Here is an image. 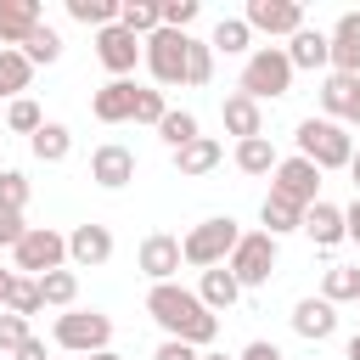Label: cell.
<instances>
[{"mask_svg":"<svg viewBox=\"0 0 360 360\" xmlns=\"http://www.w3.org/2000/svg\"><path fill=\"white\" fill-rule=\"evenodd\" d=\"M146 315L163 326V338H180V343H191V349H202V343L219 338V315H214L191 287H180V281H158V287L146 292Z\"/></svg>","mask_w":360,"mask_h":360,"instance_id":"obj_1","label":"cell"},{"mask_svg":"<svg viewBox=\"0 0 360 360\" xmlns=\"http://www.w3.org/2000/svg\"><path fill=\"white\" fill-rule=\"evenodd\" d=\"M292 73H298V68L287 62V45H253V56L242 62L236 90L253 96V101H276V96L292 90Z\"/></svg>","mask_w":360,"mask_h":360,"instance_id":"obj_2","label":"cell"},{"mask_svg":"<svg viewBox=\"0 0 360 360\" xmlns=\"http://www.w3.org/2000/svg\"><path fill=\"white\" fill-rule=\"evenodd\" d=\"M236 242H242V225L231 214H214V219H202V225H191L180 236V253H186L191 270H214V264H225L236 253Z\"/></svg>","mask_w":360,"mask_h":360,"instance_id":"obj_3","label":"cell"},{"mask_svg":"<svg viewBox=\"0 0 360 360\" xmlns=\"http://www.w3.org/2000/svg\"><path fill=\"white\" fill-rule=\"evenodd\" d=\"M292 141H298V158H309L321 174L326 169H349V158H354V135L343 124H332V118H304Z\"/></svg>","mask_w":360,"mask_h":360,"instance_id":"obj_4","label":"cell"},{"mask_svg":"<svg viewBox=\"0 0 360 360\" xmlns=\"http://www.w3.org/2000/svg\"><path fill=\"white\" fill-rule=\"evenodd\" d=\"M51 338L68 354H101V349H112V315H101V309H62Z\"/></svg>","mask_w":360,"mask_h":360,"instance_id":"obj_5","label":"cell"},{"mask_svg":"<svg viewBox=\"0 0 360 360\" xmlns=\"http://www.w3.org/2000/svg\"><path fill=\"white\" fill-rule=\"evenodd\" d=\"M68 264V236L62 231H51V225H28V236L11 248V270L17 276H51V270H62Z\"/></svg>","mask_w":360,"mask_h":360,"instance_id":"obj_6","label":"cell"},{"mask_svg":"<svg viewBox=\"0 0 360 360\" xmlns=\"http://www.w3.org/2000/svg\"><path fill=\"white\" fill-rule=\"evenodd\" d=\"M225 270L242 281V292H248V287H264V281L276 276V236H270V231H242V242H236V253L225 259Z\"/></svg>","mask_w":360,"mask_h":360,"instance_id":"obj_7","label":"cell"},{"mask_svg":"<svg viewBox=\"0 0 360 360\" xmlns=\"http://www.w3.org/2000/svg\"><path fill=\"white\" fill-rule=\"evenodd\" d=\"M186 51H191V34H174V28L146 34V68H152V79L163 90L169 84H186Z\"/></svg>","mask_w":360,"mask_h":360,"instance_id":"obj_8","label":"cell"},{"mask_svg":"<svg viewBox=\"0 0 360 360\" xmlns=\"http://www.w3.org/2000/svg\"><path fill=\"white\" fill-rule=\"evenodd\" d=\"M270 191L276 197H287V202H298V208H309V202H321V169L309 163V158H281L276 163V174H270Z\"/></svg>","mask_w":360,"mask_h":360,"instance_id":"obj_9","label":"cell"},{"mask_svg":"<svg viewBox=\"0 0 360 360\" xmlns=\"http://www.w3.org/2000/svg\"><path fill=\"white\" fill-rule=\"evenodd\" d=\"M242 22L253 28V34H270V39H292L298 28H304V6L298 0H248V11H242Z\"/></svg>","mask_w":360,"mask_h":360,"instance_id":"obj_10","label":"cell"},{"mask_svg":"<svg viewBox=\"0 0 360 360\" xmlns=\"http://www.w3.org/2000/svg\"><path fill=\"white\" fill-rule=\"evenodd\" d=\"M96 56H101V68L112 73V79H124V73H135V62H146V39H135L129 28H101L96 34Z\"/></svg>","mask_w":360,"mask_h":360,"instance_id":"obj_11","label":"cell"},{"mask_svg":"<svg viewBox=\"0 0 360 360\" xmlns=\"http://www.w3.org/2000/svg\"><path fill=\"white\" fill-rule=\"evenodd\" d=\"M135 264H141V276H146L152 287H158V281H174V276H180V264H186V253H180V236H169V231H152V236L141 242Z\"/></svg>","mask_w":360,"mask_h":360,"instance_id":"obj_12","label":"cell"},{"mask_svg":"<svg viewBox=\"0 0 360 360\" xmlns=\"http://www.w3.org/2000/svg\"><path fill=\"white\" fill-rule=\"evenodd\" d=\"M90 180H96L101 191H124V186L135 180V152L118 146V141L96 146V152H90Z\"/></svg>","mask_w":360,"mask_h":360,"instance_id":"obj_13","label":"cell"},{"mask_svg":"<svg viewBox=\"0 0 360 360\" xmlns=\"http://www.w3.org/2000/svg\"><path fill=\"white\" fill-rule=\"evenodd\" d=\"M112 259V231L107 225H73L68 231V264L73 270H96V264H107Z\"/></svg>","mask_w":360,"mask_h":360,"instance_id":"obj_14","label":"cell"},{"mask_svg":"<svg viewBox=\"0 0 360 360\" xmlns=\"http://www.w3.org/2000/svg\"><path fill=\"white\" fill-rule=\"evenodd\" d=\"M321 107L332 124H360V73H326Z\"/></svg>","mask_w":360,"mask_h":360,"instance_id":"obj_15","label":"cell"},{"mask_svg":"<svg viewBox=\"0 0 360 360\" xmlns=\"http://www.w3.org/2000/svg\"><path fill=\"white\" fill-rule=\"evenodd\" d=\"M39 22V0H0V51H22Z\"/></svg>","mask_w":360,"mask_h":360,"instance_id":"obj_16","label":"cell"},{"mask_svg":"<svg viewBox=\"0 0 360 360\" xmlns=\"http://www.w3.org/2000/svg\"><path fill=\"white\" fill-rule=\"evenodd\" d=\"M292 332H298L304 343H326V338L338 332V304H326V298H298V304H292Z\"/></svg>","mask_w":360,"mask_h":360,"instance_id":"obj_17","label":"cell"},{"mask_svg":"<svg viewBox=\"0 0 360 360\" xmlns=\"http://www.w3.org/2000/svg\"><path fill=\"white\" fill-rule=\"evenodd\" d=\"M326 39H332V73H360V11H343L326 28Z\"/></svg>","mask_w":360,"mask_h":360,"instance_id":"obj_18","label":"cell"},{"mask_svg":"<svg viewBox=\"0 0 360 360\" xmlns=\"http://www.w3.org/2000/svg\"><path fill=\"white\" fill-rule=\"evenodd\" d=\"M90 112H96L101 124H129V118H135V84H129V79H107V84L90 96Z\"/></svg>","mask_w":360,"mask_h":360,"instance_id":"obj_19","label":"cell"},{"mask_svg":"<svg viewBox=\"0 0 360 360\" xmlns=\"http://www.w3.org/2000/svg\"><path fill=\"white\" fill-rule=\"evenodd\" d=\"M219 118H225V129H231L236 141H253V135H264V107H259L253 96H242V90H231V96L219 101Z\"/></svg>","mask_w":360,"mask_h":360,"instance_id":"obj_20","label":"cell"},{"mask_svg":"<svg viewBox=\"0 0 360 360\" xmlns=\"http://www.w3.org/2000/svg\"><path fill=\"white\" fill-rule=\"evenodd\" d=\"M304 236H309L315 248H338V242H349V231H343V208H338V202H309V208H304Z\"/></svg>","mask_w":360,"mask_h":360,"instance_id":"obj_21","label":"cell"},{"mask_svg":"<svg viewBox=\"0 0 360 360\" xmlns=\"http://www.w3.org/2000/svg\"><path fill=\"white\" fill-rule=\"evenodd\" d=\"M287 62H292V68H309V73H315V68H332V39L304 22V28L287 39Z\"/></svg>","mask_w":360,"mask_h":360,"instance_id":"obj_22","label":"cell"},{"mask_svg":"<svg viewBox=\"0 0 360 360\" xmlns=\"http://www.w3.org/2000/svg\"><path fill=\"white\" fill-rule=\"evenodd\" d=\"M197 298H202L214 315H225V309L242 298V281H236L225 264H214V270H202V281H197Z\"/></svg>","mask_w":360,"mask_h":360,"instance_id":"obj_23","label":"cell"},{"mask_svg":"<svg viewBox=\"0 0 360 360\" xmlns=\"http://www.w3.org/2000/svg\"><path fill=\"white\" fill-rule=\"evenodd\" d=\"M208 45H214V56H253V28L242 22V17H219L214 22V34H208Z\"/></svg>","mask_w":360,"mask_h":360,"instance_id":"obj_24","label":"cell"},{"mask_svg":"<svg viewBox=\"0 0 360 360\" xmlns=\"http://www.w3.org/2000/svg\"><path fill=\"white\" fill-rule=\"evenodd\" d=\"M219 158H225V146H219L214 135H197L191 146H180V152H174V169H180L186 180H197V174H208V169H219Z\"/></svg>","mask_w":360,"mask_h":360,"instance_id":"obj_25","label":"cell"},{"mask_svg":"<svg viewBox=\"0 0 360 360\" xmlns=\"http://www.w3.org/2000/svg\"><path fill=\"white\" fill-rule=\"evenodd\" d=\"M259 219H264V231H270L276 242H281L287 231H304V208H298V202H287V197H276V191L259 202Z\"/></svg>","mask_w":360,"mask_h":360,"instance_id":"obj_26","label":"cell"},{"mask_svg":"<svg viewBox=\"0 0 360 360\" xmlns=\"http://www.w3.org/2000/svg\"><path fill=\"white\" fill-rule=\"evenodd\" d=\"M321 298L326 304H360V264H332L321 276Z\"/></svg>","mask_w":360,"mask_h":360,"instance_id":"obj_27","label":"cell"},{"mask_svg":"<svg viewBox=\"0 0 360 360\" xmlns=\"http://www.w3.org/2000/svg\"><path fill=\"white\" fill-rule=\"evenodd\" d=\"M118 28H129L135 39L158 34V28H163V17H158V0H118Z\"/></svg>","mask_w":360,"mask_h":360,"instance_id":"obj_28","label":"cell"},{"mask_svg":"<svg viewBox=\"0 0 360 360\" xmlns=\"http://www.w3.org/2000/svg\"><path fill=\"white\" fill-rule=\"evenodd\" d=\"M28 146H34V158H39V163H62V158L73 152V129H68V124H56V118H45V129H39Z\"/></svg>","mask_w":360,"mask_h":360,"instance_id":"obj_29","label":"cell"},{"mask_svg":"<svg viewBox=\"0 0 360 360\" xmlns=\"http://www.w3.org/2000/svg\"><path fill=\"white\" fill-rule=\"evenodd\" d=\"M276 146H270V135H253V141H236V169L242 174H276Z\"/></svg>","mask_w":360,"mask_h":360,"instance_id":"obj_30","label":"cell"},{"mask_svg":"<svg viewBox=\"0 0 360 360\" xmlns=\"http://www.w3.org/2000/svg\"><path fill=\"white\" fill-rule=\"evenodd\" d=\"M28 79H34V62H28L22 51H0V96H6V101H22Z\"/></svg>","mask_w":360,"mask_h":360,"instance_id":"obj_31","label":"cell"},{"mask_svg":"<svg viewBox=\"0 0 360 360\" xmlns=\"http://www.w3.org/2000/svg\"><path fill=\"white\" fill-rule=\"evenodd\" d=\"M39 298L51 304V309H73V298H79V270H51V276H39Z\"/></svg>","mask_w":360,"mask_h":360,"instance_id":"obj_32","label":"cell"},{"mask_svg":"<svg viewBox=\"0 0 360 360\" xmlns=\"http://www.w3.org/2000/svg\"><path fill=\"white\" fill-rule=\"evenodd\" d=\"M158 135H163V146H169V152H180V146H191L202 129H197V112H186V107H169V118L158 124Z\"/></svg>","mask_w":360,"mask_h":360,"instance_id":"obj_33","label":"cell"},{"mask_svg":"<svg viewBox=\"0 0 360 360\" xmlns=\"http://www.w3.org/2000/svg\"><path fill=\"white\" fill-rule=\"evenodd\" d=\"M68 17L101 34V28H112V22H118V0H68Z\"/></svg>","mask_w":360,"mask_h":360,"instance_id":"obj_34","label":"cell"},{"mask_svg":"<svg viewBox=\"0 0 360 360\" xmlns=\"http://www.w3.org/2000/svg\"><path fill=\"white\" fill-rule=\"evenodd\" d=\"M22 56H28L34 68H51V62L62 56V34H56L51 22H39V28L28 34V45H22Z\"/></svg>","mask_w":360,"mask_h":360,"instance_id":"obj_35","label":"cell"},{"mask_svg":"<svg viewBox=\"0 0 360 360\" xmlns=\"http://www.w3.org/2000/svg\"><path fill=\"white\" fill-rule=\"evenodd\" d=\"M6 309H11V315H22V321H28V315H39V309H45L39 281H34V276H17V281H11V292H6Z\"/></svg>","mask_w":360,"mask_h":360,"instance_id":"obj_36","label":"cell"},{"mask_svg":"<svg viewBox=\"0 0 360 360\" xmlns=\"http://www.w3.org/2000/svg\"><path fill=\"white\" fill-rule=\"evenodd\" d=\"M6 124H11L17 135H28V141H34V135L45 129V112H39V101H34V96H22V101H11V107H6Z\"/></svg>","mask_w":360,"mask_h":360,"instance_id":"obj_37","label":"cell"},{"mask_svg":"<svg viewBox=\"0 0 360 360\" xmlns=\"http://www.w3.org/2000/svg\"><path fill=\"white\" fill-rule=\"evenodd\" d=\"M208 79H214V45L191 39V51H186V84H208Z\"/></svg>","mask_w":360,"mask_h":360,"instance_id":"obj_38","label":"cell"},{"mask_svg":"<svg viewBox=\"0 0 360 360\" xmlns=\"http://www.w3.org/2000/svg\"><path fill=\"white\" fill-rule=\"evenodd\" d=\"M197 0H158V17H163V28H174V34H186L191 22H197Z\"/></svg>","mask_w":360,"mask_h":360,"instance_id":"obj_39","label":"cell"},{"mask_svg":"<svg viewBox=\"0 0 360 360\" xmlns=\"http://www.w3.org/2000/svg\"><path fill=\"white\" fill-rule=\"evenodd\" d=\"M163 118H169V101H163V90H141V84H135V124H152V129H158Z\"/></svg>","mask_w":360,"mask_h":360,"instance_id":"obj_40","label":"cell"},{"mask_svg":"<svg viewBox=\"0 0 360 360\" xmlns=\"http://www.w3.org/2000/svg\"><path fill=\"white\" fill-rule=\"evenodd\" d=\"M28 338H34V332H28V321H22V315H11V309H0V354H17Z\"/></svg>","mask_w":360,"mask_h":360,"instance_id":"obj_41","label":"cell"},{"mask_svg":"<svg viewBox=\"0 0 360 360\" xmlns=\"http://www.w3.org/2000/svg\"><path fill=\"white\" fill-rule=\"evenodd\" d=\"M22 202H28V180L17 169H0V208H17L22 214Z\"/></svg>","mask_w":360,"mask_h":360,"instance_id":"obj_42","label":"cell"},{"mask_svg":"<svg viewBox=\"0 0 360 360\" xmlns=\"http://www.w3.org/2000/svg\"><path fill=\"white\" fill-rule=\"evenodd\" d=\"M28 236V225H22V214L17 208H0V248H17Z\"/></svg>","mask_w":360,"mask_h":360,"instance_id":"obj_43","label":"cell"},{"mask_svg":"<svg viewBox=\"0 0 360 360\" xmlns=\"http://www.w3.org/2000/svg\"><path fill=\"white\" fill-rule=\"evenodd\" d=\"M152 360H202V354H197V349H191V343H180V338H163V343H158V354H152Z\"/></svg>","mask_w":360,"mask_h":360,"instance_id":"obj_44","label":"cell"},{"mask_svg":"<svg viewBox=\"0 0 360 360\" xmlns=\"http://www.w3.org/2000/svg\"><path fill=\"white\" fill-rule=\"evenodd\" d=\"M236 360H287V354H281L276 343H264V338H253V343H248V349H242Z\"/></svg>","mask_w":360,"mask_h":360,"instance_id":"obj_45","label":"cell"},{"mask_svg":"<svg viewBox=\"0 0 360 360\" xmlns=\"http://www.w3.org/2000/svg\"><path fill=\"white\" fill-rule=\"evenodd\" d=\"M343 231H349V242H360V197L343 208Z\"/></svg>","mask_w":360,"mask_h":360,"instance_id":"obj_46","label":"cell"},{"mask_svg":"<svg viewBox=\"0 0 360 360\" xmlns=\"http://www.w3.org/2000/svg\"><path fill=\"white\" fill-rule=\"evenodd\" d=\"M11 360H45V338H28V343H22Z\"/></svg>","mask_w":360,"mask_h":360,"instance_id":"obj_47","label":"cell"},{"mask_svg":"<svg viewBox=\"0 0 360 360\" xmlns=\"http://www.w3.org/2000/svg\"><path fill=\"white\" fill-rule=\"evenodd\" d=\"M11 281H17V270H0V309H6V292H11Z\"/></svg>","mask_w":360,"mask_h":360,"instance_id":"obj_48","label":"cell"},{"mask_svg":"<svg viewBox=\"0 0 360 360\" xmlns=\"http://www.w3.org/2000/svg\"><path fill=\"white\" fill-rule=\"evenodd\" d=\"M349 180H354V197H360V146H354V158H349Z\"/></svg>","mask_w":360,"mask_h":360,"instance_id":"obj_49","label":"cell"},{"mask_svg":"<svg viewBox=\"0 0 360 360\" xmlns=\"http://www.w3.org/2000/svg\"><path fill=\"white\" fill-rule=\"evenodd\" d=\"M343 360H360V332H354V338L343 343Z\"/></svg>","mask_w":360,"mask_h":360,"instance_id":"obj_50","label":"cell"},{"mask_svg":"<svg viewBox=\"0 0 360 360\" xmlns=\"http://www.w3.org/2000/svg\"><path fill=\"white\" fill-rule=\"evenodd\" d=\"M84 360H124L118 349H101V354H84Z\"/></svg>","mask_w":360,"mask_h":360,"instance_id":"obj_51","label":"cell"},{"mask_svg":"<svg viewBox=\"0 0 360 360\" xmlns=\"http://www.w3.org/2000/svg\"><path fill=\"white\" fill-rule=\"evenodd\" d=\"M202 360H231V354H202Z\"/></svg>","mask_w":360,"mask_h":360,"instance_id":"obj_52","label":"cell"}]
</instances>
